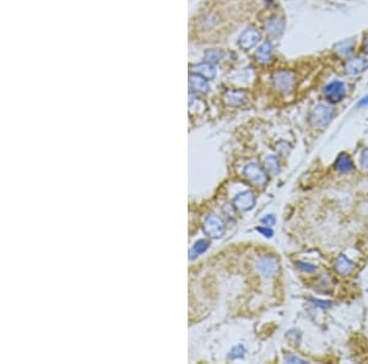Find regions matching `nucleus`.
Here are the masks:
<instances>
[{
  "instance_id": "24",
  "label": "nucleus",
  "mask_w": 368,
  "mask_h": 364,
  "mask_svg": "<svg viewBox=\"0 0 368 364\" xmlns=\"http://www.w3.org/2000/svg\"><path fill=\"white\" fill-rule=\"evenodd\" d=\"M275 221H276V220H275L274 215H268V216H265L264 219L262 220V223H263V225H264V226L271 227V226L275 225Z\"/></svg>"
},
{
  "instance_id": "17",
  "label": "nucleus",
  "mask_w": 368,
  "mask_h": 364,
  "mask_svg": "<svg viewBox=\"0 0 368 364\" xmlns=\"http://www.w3.org/2000/svg\"><path fill=\"white\" fill-rule=\"evenodd\" d=\"M226 102L230 105H241L246 99V93L242 91H228L225 96Z\"/></svg>"
},
{
  "instance_id": "21",
  "label": "nucleus",
  "mask_w": 368,
  "mask_h": 364,
  "mask_svg": "<svg viewBox=\"0 0 368 364\" xmlns=\"http://www.w3.org/2000/svg\"><path fill=\"white\" fill-rule=\"evenodd\" d=\"M244 353H246V350H244L243 346H236L233 347L231 350V352L228 353L227 358L230 360H233V359H237V358H242V357L244 356Z\"/></svg>"
},
{
  "instance_id": "10",
  "label": "nucleus",
  "mask_w": 368,
  "mask_h": 364,
  "mask_svg": "<svg viewBox=\"0 0 368 364\" xmlns=\"http://www.w3.org/2000/svg\"><path fill=\"white\" fill-rule=\"evenodd\" d=\"M284 31H285V21L281 17L274 16L269 18L267 24H265V32L273 38H279L284 33Z\"/></svg>"
},
{
  "instance_id": "9",
  "label": "nucleus",
  "mask_w": 368,
  "mask_h": 364,
  "mask_svg": "<svg viewBox=\"0 0 368 364\" xmlns=\"http://www.w3.org/2000/svg\"><path fill=\"white\" fill-rule=\"evenodd\" d=\"M255 205V197L252 191H242L234 198L233 200V206L236 207V210L242 211V212H246V211L252 210Z\"/></svg>"
},
{
  "instance_id": "19",
  "label": "nucleus",
  "mask_w": 368,
  "mask_h": 364,
  "mask_svg": "<svg viewBox=\"0 0 368 364\" xmlns=\"http://www.w3.org/2000/svg\"><path fill=\"white\" fill-rule=\"evenodd\" d=\"M209 245H210V243L206 241V239H200L199 242H197L190 250L191 259H196L198 255H202L203 253H205L206 249L209 248Z\"/></svg>"
},
{
  "instance_id": "6",
  "label": "nucleus",
  "mask_w": 368,
  "mask_h": 364,
  "mask_svg": "<svg viewBox=\"0 0 368 364\" xmlns=\"http://www.w3.org/2000/svg\"><path fill=\"white\" fill-rule=\"evenodd\" d=\"M346 85L342 81L335 80L329 82L324 87V95L328 98V101L333 102V103H338V102L342 101L346 96Z\"/></svg>"
},
{
  "instance_id": "11",
  "label": "nucleus",
  "mask_w": 368,
  "mask_h": 364,
  "mask_svg": "<svg viewBox=\"0 0 368 364\" xmlns=\"http://www.w3.org/2000/svg\"><path fill=\"white\" fill-rule=\"evenodd\" d=\"M190 73L203 76L204 79H206V80H211V79H214L216 75V69L211 63L205 61V63L191 65Z\"/></svg>"
},
{
  "instance_id": "20",
  "label": "nucleus",
  "mask_w": 368,
  "mask_h": 364,
  "mask_svg": "<svg viewBox=\"0 0 368 364\" xmlns=\"http://www.w3.org/2000/svg\"><path fill=\"white\" fill-rule=\"evenodd\" d=\"M224 58V52L220 49H210L205 53V59L208 63H216V61L221 60Z\"/></svg>"
},
{
  "instance_id": "28",
  "label": "nucleus",
  "mask_w": 368,
  "mask_h": 364,
  "mask_svg": "<svg viewBox=\"0 0 368 364\" xmlns=\"http://www.w3.org/2000/svg\"><path fill=\"white\" fill-rule=\"evenodd\" d=\"M363 49H364V52H366V53H367V54H368V37H367V39H366V40H364V46H363Z\"/></svg>"
},
{
  "instance_id": "26",
  "label": "nucleus",
  "mask_w": 368,
  "mask_h": 364,
  "mask_svg": "<svg viewBox=\"0 0 368 364\" xmlns=\"http://www.w3.org/2000/svg\"><path fill=\"white\" fill-rule=\"evenodd\" d=\"M285 360L287 363H307L305 359L299 358V357L293 356V354H290V356L285 357Z\"/></svg>"
},
{
  "instance_id": "4",
  "label": "nucleus",
  "mask_w": 368,
  "mask_h": 364,
  "mask_svg": "<svg viewBox=\"0 0 368 364\" xmlns=\"http://www.w3.org/2000/svg\"><path fill=\"white\" fill-rule=\"evenodd\" d=\"M256 269L264 277H274L280 270V263L273 255H263L256 261Z\"/></svg>"
},
{
  "instance_id": "25",
  "label": "nucleus",
  "mask_w": 368,
  "mask_h": 364,
  "mask_svg": "<svg viewBox=\"0 0 368 364\" xmlns=\"http://www.w3.org/2000/svg\"><path fill=\"white\" fill-rule=\"evenodd\" d=\"M360 163H361V167L364 168H368V150H364L362 151V154H361V158H360Z\"/></svg>"
},
{
  "instance_id": "1",
  "label": "nucleus",
  "mask_w": 368,
  "mask_h": 364,
  "mask_svg": "<svg viewBox=\"0 0 368 364\" xmlns=\"http://www.w3.org/2000/svg\"><path fill=\"white\" fill-rule=\"evenodd\" d=\"M335 110L327 103H319L312 110L309 114V121L315 127H324L333 120Z\"/></svg>"
},
{
  "instance_id": "16",
  "label": "nucleus",
  "mask_w": 368,
  "mask_h": 364,
  "mask_svg": "<svg viewBox=\"0 0 368 364\" xmlns=\"http://www.w3.org/2000/svg\"><path fill=\"white\" fill-rule=\"evenodd\" d=\"M355 42L354 40H342L335 46V52L338 53L340 57L349 58L354 53Z\"/></svg>"
},
{
  "instance_id": "12",
  "label": "nucleus",
  "mask_w": 368,
  "mask_h": 364,
  "mask_svg": "<svg viewBox=\"0 0 368 364\" xmlns=\"http://www.w3.org/2000/svg\"><path fill=\"white\" fill-rule=\"evenodd\" d=\"M335 271L341 276H348L352 272V270L355 269L354 261L349 259L346 255H339V258L335 261Z\"/></svg>"
},
{
  "instance_id": "14",
  "label": "nucleus",
  "mask_w": 368,
  "mask_h": 364,
  "mask_svg": "<svg viewBox=\"0 0 368 364\" xmlns=\"http://www.w3.org/2000/svg\"><path fill=\"white\" fill-rule=\"evenodd\" d=\"M189 83L191 90L197 93H206L209 91L208 80L204 79L203 76L197 75V74H191L189 77Z\"/></svg>"
},
{
  "instance_id": "18",
  "label": "nucleus",
  "mask_w": 368,
  "mask_h": 364,
  "mask_svg": "<svg viewBox=\"0 0 368 364\" xmlns=\"http://www.w3.org/2000/svg\"><path fill=\"white\" fill-rule=\"evenodd\" d=\"M265 170L271 174V176H276L280 173V164L277 158L275 156H268L264 161Z\"/></svg>"
},
{
  "instance_id": "13",
  "label": "nucleus",
  "mask_w": 368,
  "mask_h": 364,
  "mask_svg": "<svg viewBox=\"0 0 368 364\" xmlns=\"http://www.w3.org/2000/svg\"><path fill=\"white\" fill-rule=\"evenodd\" d=\"M273 57V45L268 40L262 43L261 47L256 49L255 59L259 64H268Z\"/></svg>"
},
{
  "instance_id": "8",
  "label": "nucleus",
  "mask_w": 368,
  "mask_h": 364,
  "mask_svg": "<svg viewBox=\"0 0 368 364\" xmlns=\"http://www.w3.org/2000/svg\"><path fill=\"white\" fill-rule=\"evenodd\" d=\"M368 69V58L363 55L350 58L345 64V71L349 75H358Z\"/></svg>"
},
{
  "instance_id": "5",
  "label": "nucleus",
  "mask_w": 368,
  "mask_h": 364,
  "mask_svg": "<svg viewBox=\"0 0 368 364\" xmlns=\"http://www.w3.org/2000/svg\"><path fill=\"white\" fill-rule=\"evenodd\" d=\"M204 233L209 235L210 238H220L225 233V225L221 219H219L215 215H209L204 221L203 225Z\"/></svg>"
},
{
  "instance_id": "7",
  "label": "nucleus",
  "mask_w": 368,
  "mask_h": 364,
  "mask_svg": "<svg viewBox=\"0 0 368 364\" xmlns=\"http://www.w3.org/2000/svg\"><path fill=\"white\" fill-rule=\"evenodd\" d=\"M262 39V35L256 29H247L242 32L238 39V45L243 51H248L253 47L258 45L259 40Z\"/></svg>"
},
{
  "instance_id": "29",
  "label": "nucleus",
  "mask_w": 368,
  "mask_h": 364,
  "mask_svg": "<svg viewBox=\"0 0 368 364\" xmlns=\"http://www.w3.org/2000/svg\"><path fill=\"white\" fill-rule=\"evenodd\" d=\"M264 2H265V3H269V4H270V3H273L274 0H264Z\"/></svg>"
},
{
  "instance_id": "27",
  "label": "nucleus",
  "mask_w": 368,
  "mask_h": 364,
  "mask_svg": "<svg viewBox=\"0 0 368 364\" xmlns=\"http://www.w3.org/2000/svg\"><path fill=\"white\" fill-rule=\"evenodd\" d=\"M357 105L360 108H364V107H368V95L364 96L363 98L360 99V102H358Z\"/></svg>"
},
{
  "instance_id": "22",
  "label": "nucleus",
  "mask_w": 368,
  "mask_h": 364,
  "mask_svg": "<svg viewBox=\"0 0 368 364\" xmlns=\"http://www.w3.org/2000/svg\"><path fill=\"white\" fill-rule=\"evenodd\" d=\"M297 267H298L299 270H302V271L307 272V273H313L317 271V266L315 265H312V264H308V263H302V261H298V263L296 264Z\"/></svg>"
},
{
  "instance_id": "2",
  "label": "nucleus",
  "mask_w": 368,
  "mask_h": 364,
  "mask_svg": "<svg viewBox=\"0 0 368 364\" xmlns=\"http://www.w3.org/2000/svg\"><path fill=\"white\" fill-rule=\"evenodd\" d=\"M273 85L279 92L289 93L296 85V75L291 70H279L273 75Z\"/></svg>"
},
{
  "instance_id": "23",
  "label": "nucleus",
  "mask_w": 368,
  "mask_h": 364,
  "mask_svg": "<svg viewBox=\"0 0 368 364\" xmlns=\"http://www.w3.org/2000/svg\"><path fill=\"white\" fill-rule=\"evenodd\" d=\"M256 231H258V232H261V233H262V234H263V235H264V237H268V238L273 237V231H271V228H270V227H268V226H264V227H259V228H256Z\"/></svg>"
},
{
  "instance_id": "3",
  "label": "nucleus",
  "mask_w": 368,
  "mask_h": 364,
  "mask_svg": "<svg viewBox=\"0 0 368 364\" xmlns=\"http://www.w3.org/2000/svg\"><path fill=\"white\" fill-rule=\"evenodd\" d=\"M243 174L252 184L256 186H264L268 182V176L265 169L259 166L256 162H249L243 169Z\"/></svg>"
},
{
  "instance_id": "15",
  "label": "nucleus",
  "mask_w": 368,
  "mask_h": 364,
  "mask_svg": "<svg viewBox=\"0 0 368 364\" xmlns=\"http://www.w3.org/2000/svg\"><path fill=\"white\" fill-rule=\"evenodd\" d=\"M335 168L340 173H350L355 169V166H354V162H352L351 158L349 157V155L341 154L339 155L338 158H336Z\"/></svg>"
}]
</instances>
